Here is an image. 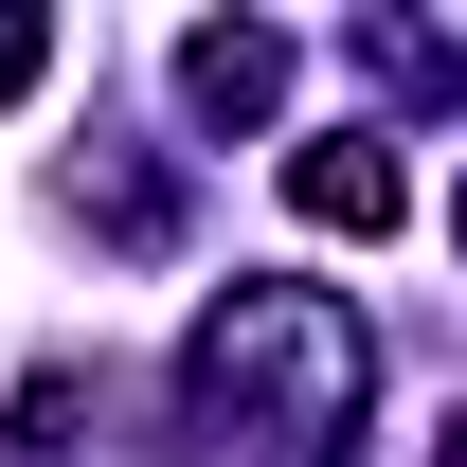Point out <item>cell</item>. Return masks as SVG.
Returning <instances> with one entry per match:
<instances>
[{
  "instance_id": "6da1fadb",
  "label": "cell",
  "mask_w": 467,
  "mask_h": 467,
  "mask_svg": "<svg viewBox=\"0 0 467 467\" xmlns=\"http://www.w3.org/2000/svg\"><path fill=\"white\" fill-rule=\"evenodd\" d=\"M288 198H306L324 234H396V216H413V180H396V144H378V126L306 144V162H288Z\"/></svg>"
},
{
  "instance_id": "7a4b0ae2",
  "label": "cell",
  "mask_w": 467,
  "mask_h": 467,
  "mask_svg": "<svg viewBox=\"0 0 467 467\" xmlns=\"http://www.w3.org/2000/svg\"><path fill=\"white\" fill-rule=\"evenodd\" d=\"M180 109H216V126H270V109H288V36H252V18L180 36Z\"/></svg>"
},
{
  "instance_id": "3957f363",
  "label": "cell",
  "mask_w": 467,
  "mask_h": 467,
  "mask_svg": "<svg viewBox=\"0 0 467 467\" xmlns=\"http://www.w3.org/2000/svg\"><path fill=\"white\" fill-rule=\"evenodd\" d=\"M36 72H55V36H36V18H0V109H18Z\"/></svg>"
},
{
  "instance_id": "277c9868",
  "label": "cell",
  "mask_w": 467,
  "mask_h": 467,
  "mask_svg": "<svg viewBox=\"0 0 467 467\" xmlns=\"http://www.w3.org/2000/svg\"><path fill=\"white\" fill-rule=\"evenodd\" d=\"M450 467H467V431H450Z\"/></svg>"
}]
</instances>
